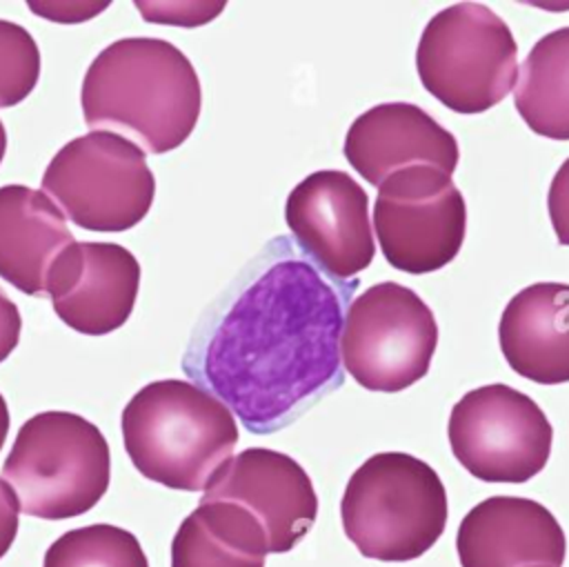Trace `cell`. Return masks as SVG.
<instances>
[{"label": "cell", "mask_w": 569, "mask_h": 567, "mask_svg": "<svg viewBox=\"0 0 569 567\" xmlns=\"http://www.w3.org/2000/svg\"><path fill=\"white\" fill-rule=\"evenodd\" d=\"M373 229L391 267L407 273L438 271L462 247L467 205L451 173L416 165L378 187Z\"/></svg>", "instance_id": "obj_10"}, {"label": "cell", "mask_w": 569, "mask_h": 567, "mask_svg": "<svg viewBox=\"0 0 569 567\" xmlns=\"http://www.w3.org/2000/svg\"><path fill=\"white\" fill-rule=\"evenodd\" d=\"M513 105L533 133L569 140V27L549 31L531 47Z\"/></svg>", "instance_id": "obj_19"}, {"label": "cell", "mask_w": 569, "mask_h": 567, "mask_svg": "<svg viewBox=\"0 0 569 567\" xmlns=\"http://www.w3.org/2000/svg\"><path fill=\"white\" fill-rule=\"evenodd\" d=\"M438 322L409 287L385 280L356 296L345 314L340 354L347 374L369 391H402L427 376Z\"/></svg>", "instance_id": "obj_8"}, {"label": "cell", "mask_w": 569, "mask_h": 567, "mask_svg": "<svg viewBox=\"0 0 569 567\" xmlns=\"http://www.w3.org/2000/svg\"><path fill=\"white\" fill-rule=\"evenodd\" d=\"M456 460L485 483H527L538 476L553 442V427L527 394L496 382L467 391L449 416Z\"/></svg>", "instance_id": "obj_9"}, {"label": "cell", "mask_w": 569, "mask_h": 567, "mask_svg": "<svg viewBox=\"0 0 569 567\" xmlns=\"http://www.w3.org/2000/svg\"><path fill=\"white\" fill-rule=\"evenodd\" d=\"M345 158L369 185L416 165L453 173L460 149L451 131L411 102H382L360 113L345 136Z\"/></svg>", "instance_id": "obj_15"}, {"label": "cell", "mask_w": 569, "mask_h": 567, "mask_svg": "<svg viewBox=\"0 0 569 567\" xmlns=\"http://www.w3.org/2000/svg\"><path fill=\"white\" fill-rule=\"evenodd\" d=\"M200 500H227L251 514L267 534L269 554L291 551L318 516L309 474L291 456L267 447H249L231 456Z\"/></svg>", "instance_id": "obj_12"}, {"label": "cell", "mask_w": 569, "mask_h": 567, "mask_svg": "<svg viewBox=\"0 0 569 567\" xmlns=\"http://www.w3.org/2000/svg\"><path fill=\"white\" fill-rule=\"evenodd\" d=\"M80 102L91 131H111L149 153H167L191 136L202 91L191 60L176 44L122 38L91 60Z\"/></svg>", "instance_id": "obj_2"}, {"label": "cell", "mask_w": 569, "mask_h": 567, "mask_svg": "<svg viewBox=\"0 0 569 567\" xmlns=\"http://www.w3.org/2000/svg\"><path fill=\"white\" fill-rule=\"evenodd\" d=\"M422 87L456 113H482L516 87L518 44L507 22L480 2L438 11L416 49Z\"/></svg>", "instance_id": "obj_6"}, {"label": "cell", "mask_w": 569, "mask_h": 567, "mask_svg": "<svg viewBox=\"0 0 569 567\" xmlns=\"http://www.w3.org/2000/svg\"><path fill=\"white\" fill-rule=\"evenodd\" d=\"M20 329H22V318H20L18 305L0 291V362L7 360L9 354L16 349L20 340Z\"/></svg>", "instance_id": "obj_24"}, {"label": "cell", "mask_w": 569, "mask_h": 567, "mask_svg": "<svg viewBox=\"0 0 569 567\" xmlns=\"http://www.w3.org/2000/svg\"><path fill=\"white\" fill-rule=\"evenodd\" d=\"M140 287V262L116 242H73L56 262L49 298L78 334L104 336L127 322Z\"/></svg>", "instance_id": "obj_13"}, {"label": "cell", "mask_w": 569, "mask_h": 567, "mask_svg": "<svg viewBox=\"0 0 569 567\" xmlns=\"http://www.w3.org/2000/svg\"><path fill=\"white\" fill-rule=\"evenodd\" d=\"M76 242L58 205L24 185L0 187V278L27 296L49 294L60 256Z\"/></svg>", "instance_id": "obj_16"}, {"label": "cell", "mask_w": 569, "mask_h": 567, "mask_svg": "<svg viewBox=\"0 0 569 567\" xmlns=\"http://www.w3.org/2000/svg\"><path fill=\"white\" fill-rule=\"evenodd\" d=\"M547 209L558 242L569 247V158L558 167L549 185Z\"/></svg>", "instance_id": "obj_22"}, {"label": "cell", "mask_w": 569, "mask_h": 567, "mask_svg": "<svg viewBox=\"0 0 569 567\" xmlns=\"http://www.w3.org/2000/svg\"><path fill=\"white\" fill-rule=\"evenodd\" d=\"M18 516H20V500L13 487L0 478V558L9 551L18 534Z\"/></svg>", "instance_id": "obj_23"}, {"label": "cell", "mask_w": 569, "mask_h": 567, "mask_svg": "<svg viewBox=\"0 0 569 567\" xmlns=\"http://www.w3.org/2000/svg\"><path fill=\"white\" fill-rule=\"evenodd\" d=\"M42 567H149V560L131 531L98 523L56 538Z\"/></svg>", "instance_id": "obj_20"}, {"label": "cell", "mask_w": 569, "mask_h": 567, "mask_svg": "<svg viewBox=\"0 0 569 567\" xmlns=\"http://www.w3.org/2000/svg\"><path fill=\"white\" fill-rule=\"evenodd\" d=\"M498 340L518 376L538 385L569 382V285L520 289L500 316Z\"/></svg>", "instance_id": "obj_17"}, {"label": "cell", "mask_w": 569, "mask_h": 567, "mask_svg": "<svg viewBox=\"0 0 569 567\" xmlns=\"http://www.w3.org/2000/svg\"><path fill=\"white\" fill-rule=\"evenodd\" d=\"M260 523L227 500H200L171 540V567H264Z\"/></svg>", "instance_id": "obj_18"}, {"label": "cell", "mask_w": 569, "mask_h": 567, "mask_svg": "<svg viewBox=\"0 0 569 567\" xmlns=\"http://www.w3.org/2000/svg\"><path fill=\"white\" fill-rule=\"evenodd\" d=\"M358 280L327 276L273 236L198 318L187 378L251 434H273L342 385L340 338Z\"/></svg>", "instance_id": "obj_1"}, {"label": "cell", "mask_w": 569, "mask_h": 567, "mask_svg": "<svg viewBox=\"0 0 569 567\" xmlns=\"http://www.w3.org/2000/svg\"><path fill=\"white\" fill-rule=\"evenodd\" d=\"M340 518L345 536L365 558L407 563L442 536L447 489L436 469L411 454H373L351 474Z\"/></svg>", "instance_id": "obj_4"}, {"label": "cell", "mask_w": 569, "mask_h": 567, "mask_svg": "<svg viewBox=\"0 0 569 567\" xmlns=\"http://www.w3.org/2000/svg\"><path fill=\"white\" fill-rule=\"evenodd\" d=\"M20 511L62 520L87 514L107 494L111 454L102 431L73 411H40L16 434L4 458Z\"/></svg>", "instance_id": "obj_5"}, {"label": "cell", "mask_w": 569, "mask_h": 567, "mask_svg": "<svg viewBox=\"0 0 569 567\" xmlns=\"http://www.w3.org/2000/svg\"><path fill=\"white\" fill-rule=\"evenodd\" d=\"M38 78L40 51L33 36L11 20H0V109L22 102Z\"/></svg>", "instance_id": "obj_21"}, {"label": "cell", "mask_w": 569, "mask_h": 567, "mask_svg": "<svg viewBox=\"0 0 569 567\" xmlns=\"http://www.w3.org/2000/svg\"><path fill=\"white\" fill-rule=\"evenodd\" d=\"M456 551L462 567H562L567 538L545 505L491 496L460 520Z\"/></svg>", "instance_id": "obj_14"}, {"label": "cell", "mask_w": 569, "mask_h": 567, "mask_svg": "<svg viewBox=\"0 0 569 567\" xmlns=\"http://www.w3.org/2000/svg\"><path fill=\"white\" fill-rule=\"evenodd\" d=\"M284 220L307 258L336 280H351L373 260L367 191L345 171L322 169L287 196Z\"/></svg>", "instance_id": "obj_11"}, {"label": "cell", "mask_w": 569, "mask_h": 567, "mask_svg": "<svg viewBox=\"0 0 569 567\" xmlns=\"http://www.w3.org/2000/svg\"><path fill=\"white\" fill-rule=\"evenodd\" d=\"M133 467L178 491H204L238 442L233 414L202 387L167 378L144 385L122 409Z\"/></svg>", "instance_id": "obj_3"}, {"label": "cell", "mask_w": 569, "mask_h": 567, "mask_svg": "<svg viewBox=\"0 0 569 567\" xmlns=\"http://www.w3.org/2000/svg\"><path fill=\"white\" fill-rule=\"evenodd\" d=\"M4 151H7V131H4V125L0 120V162L4 158Z\"/></svg>", "instance_id": "obj_26"}, {"label": "cell", "mask_w": 569, "mask_h": 567, "mask_svg": "<svg viewBox=\"0 0 569 567\" xmlns=\"http://www.w3.org/2000/svg\"><path fill=\"white\" fill-rule=\"evenodd\" d=\"M9 425H11L9 405H7L4 396L0 394V449L4 447V440H7V434H9Z\"/></svg>", "instance_id": "obj_25"}, {"label": "cell", "mask_w": 569, "mask_h": 567, "mask_svg": "<svg viewBox=\"0 0 569 567\" xmlns=\"http://www.w3.org/2000/svg\"><path fill=\"white\" fill-rule=\"evenodd\" d=\"M40 187L73 225L111 233L136 227L156 196L144 151L111 131L69 140L47 165Z\"/></svg>", "instance_id": "obj_7"}]
</instances>
